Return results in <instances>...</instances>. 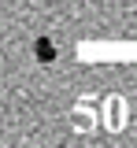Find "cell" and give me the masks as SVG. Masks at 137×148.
Here are the masks:
<instances>
[{"instance_id":"6da1fadb","label":"cell","mask_w":137,"mask_h":148,"mask_svg":"<svg viewBox=\"0 0 137 148\" xmlns=\"http://www.w3.org/2000/svg\"><path fill=\"white\" fill-rule=\"evenodd\" d=\"M34 52H37L41 63H52V59H56V45H52L48 37H37V41H34Z\"/></svg>"}]
</instances>
